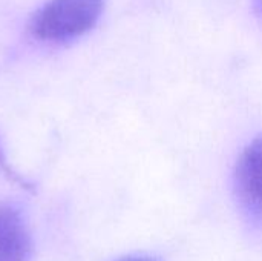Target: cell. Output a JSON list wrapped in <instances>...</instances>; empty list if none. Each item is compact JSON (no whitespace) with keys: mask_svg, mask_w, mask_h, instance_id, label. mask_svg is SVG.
Returning a JSON list of instances; mask_svg holds the SVG:
<instances>
[{"mask_svg":"<svg viewBox=\"0 0 262 261\" xmlns=\"http://www.w3.org/2000/svg\"><path fill=\"white\" fill-rule=\"evenodd\" d=\"M31 237L20 212L0 206V261H29Z\"/></svg>","mask_w":262,"mask_h":261,"instance_id":"3","label":"cell"},{"mask_svg":"<svg viewBox=\"0 0 262 261\" xmlns=\"http://www.w3.org/2000/svg\"><path fill=\"white\" fill-rule=\"evenodd\" d=\"M104 0H51L31 20L41 40H69L88 32L100 18Z\"/></svg>","mask_w":262,"mask_h":261,"instance_id":"1","label":"cell"},{"mask_svg":"<svg viewBox=\"0 0 262 261\" xmlns=\"http://www.w3.org/2000/svg\"><path fill=\"white\" fill-rule=\"evenodd\" d=\"M117 261H158L157 258H152V257H144V255H132V257H124V258H120Z\"/></svg>","mask_w":262,"mask_h":261,"instance_id":"4","label":"cell"},{"mask_svg":"<svg viewBox=\"0 0 262 261\" xmlns=\"http://www.w3.org/2000/svg\"><path fill=\"white\" fill-rule=\"evenodd\" d=\"M239 209L253 225H262V134L239 154L233 172Z\"/></svg>","mask_w":262,"mask_h":261,"instance_id":"2","label":"cell"},{"mask_svg":"<svg viewBox=\"0 0 262 261\" xmlns=\"http://www.w3.org/2000/svg\"><path fill=\"white\" fill-rule=\"evenodd\" d=\"M253 5H255V9L259 12V15L262 17V0H253Z\"/></svg>","mask_w":262,"mask_h":261,"instance_id":"5","label":"cell"}]
</instances>
